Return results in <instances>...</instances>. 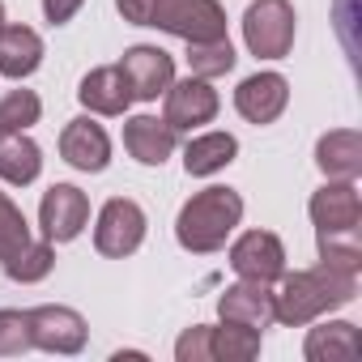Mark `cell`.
Wrapping results in <instances>:
<instances>
[{
	"label": "cell",
	"instance_id": "6da1fadb",
	"mask_svg": "<svg viewBox=\"0 0 362 362\" xmlns=\"http://www.w3.org/2000/svg\"><path fill=\"white\" fill-rule=\"evenodd\" d=\"M354 294H358V273H341L332 264L281 273V290L273 294V320H281L286 328H303L315 315L354 303Z\"/></svg>",
	"mask_w": 362,
	"mask_h": 362
},
{
	"label": "cell",
	"instance_id": "7a4b0ae2",
	"mask_svg": "<svg viewBox=\"0 0 362 362\" xmlns=\"http://www.w3.org/2000/svg\"><path fill=\"white\" fill-rule=\"evenodd\" d=\"M115 9L132 26H158L188 43L226 39V9L218 0H115Z\"/></svg>",
	"mask_w": 362,
	"mask_h": 362
},
{
	"label": "cell",
	"instance_id": "3957f363",
	"mask_svg": "<svg viewBox=\"0 0 362 362\" xmlns=\"http://www.w3.org/2000/svg\"><path fill=\"white\" fill-rule=\"evenodd\" d=\"M239 218H243V197L235 188H205L179 209L175 239H179V247H188L197 256H209L230 239Z\"/></svg>",
	"mask_w": 362,
	"mask_h": 362
},
{
	"label": "cell",
	"instance_id": "277c9868",
	"mask_svg": "<svg viewBox=\"0 0 362 362\" xmlns=\"http://www.w3.org/2000/svg\"><path fill=\"white\" fill-rule=\"evenodd\" d=\"M243 39L252 56L260 60H281L294 47V5L290 0H256L243 18Z\"/></svg>",
	"mask_w": 362,
	"mask_h": 362
},
{
	"label": "cell",
	"instance_id": "5b68a950",
	"mask_svg": "<svg viewBox=\"0 0 362 362\" xmlns=\"http://www.w3.org/2000/svg\"><path fill=\"white\" fill-rule=\"evenodd\" d=\"M145 239V209L128 197H115L103 205L98 226H94V247L103 256H132Z\"/></svg>",
	"mask_w": 362,
	"mask_h": 362
},
{
	"label": "cell",
	"instance_id": "8992f818",
	"mask_svg": "<svg viewBox=\"0 0 362 362\" xmlns=\"http://www.w3.org/2000/svg\"><path fill=\"white\" fill-rule=\"evenodd\" d=\"M90 222V201L81 188L73 184H56L43 192V205H39V226H43V239L47 243H69L86 230Z\"/></svg>",
	"mask_w": 362,
	"mask_h": 362
},
{
	"label": "cell",
	"instance_id": "52a82bcc",
	"mask_svg": "<svg viewBox=\"0 0 362 362\" xmlns=\"http://www.w3.org/2000/svg\"><path fill=\"white\" fill-rule=\"evenodd\" d=\"M218 115V90L205 77H184V81H170L166 86V124L175 132H188L201 128Z\"/></svg>",
	"mask_w": 362,
	"mask_h": 362
},
{
	"label": "cell",
	"instance_id": "ba28073f",
	"mask_svg": "<svg viewBox=\"0 0 362 362\" xmlns=\"http://www.w3.org/2000/svg\"><path fill=\"white\" fill-rule=\"evenodd\" d=\"M26 320H30V341L47 354H77L86 345V320L73 307L47 303V307L26 311Z\"/></svg>",
	"mask_w": 362,
	"mask_h": 362
},
{
	"label": "cell",
	"instance_id": "9c48e42d",
	"mask_svg": "<svg viewBox=\"0 0 362 362\" xmlns=\"http://www.w3.org/2000/svg\"><path fill=\"white\" fill-rule=\"evenodd\" d=\"M230 269L247 281H277L286 273V247L273 230H247L235 247H230Z\"/></svg>",
	"mask_w": 362,
	"mask_h": 362
},
{
	"label": "cell",
	"instance_id": "30bf717a",
	"mask_svg": "<svg viewBox=\"0 0 362 362\" xmlns=\"http://www.w3.org/2000/svg\"><path fill=\"white\" fill-rule=\"evenodd\" d=\"M311 222H315V235H328V230H358L362 222V197L354 188V179H332L324 184L315 197H311Z\"/></svg>",
	"mask_w": 362,
	"mask_h": 362
},
{
	"label": "cell",
	"instance_id": "8fae6325",
	"mask_svg": "<svg viewBox=\"0 0 362 362\" xmlns=\"http://www.w3.org/2000/svg\"><path fill=\"white\" fill-rule=\"evenodd\" d=\"M128 86H132V98L141 103H153L158 94H166V86L175 81V60L162 52V47H128L124 60H119Z\"/></svg>",
	"mask_w": 362,
	"mask_h": 362
},
{
	"label": "cell",
	"instance_id": "7c38bea8",
	"mask_svg": "<svg viewBox=\"0 0 362 362\" xmlns=\"http://www.w3.org/2000/svg\"><path fill=\"white\" fill-rule=\"evenodd\" d=\"M60 153H64L69 166L98 175V170H107V162H111V136H107L103 124H94L90 115H77V119H69L64 132H60Z\"/></svg>",
	"mask_w": 362,
	"mask_h": 362
},
{
	"label": "cell",
	"instance_id": "4fadbf2b",
	"mask_svg": "<svg viewBox=\"0 0 362 362\" xmlns=\"http://www.w3.org/2000/svg\"><path fill=\"white\" fill-rule=\"evenodd\" d=\"M286 103H290V86L281 73H256L235 90V107L252 124H273L286 111Z\"/></svg>",
	"mask_w": 362,
	"mask_h": 362
},
{
	"label": "cell",
	"instance_id": "5bb4252c",
	"mask_svg": "<svg viewBox=\"0 0 362 362\" xmlns=\"http://www.w3.org/2000/svg\"><path fill=\"white\" fill-rule=\"evenodd\" d=\"M218 311L226 324H243V328H256L264 332L273 324V290L264 281H239V286H226V294L218 298Z\"/></svg>",
	"mask_w": 362,
	"mask_h": 362
},
{
	"label": "cell",
	"instance_id": "9a60e30c",
	"mask_svg": "<svg viewBox=\"0 0 362 362\" xmlns=\"http://www.w3.org/2000/svg\"><path fill=\"white\" fill-rule=\"evenodd\" d=\"M77 98H81V107H90L98 115H124L128 103H132V86H128L119 64H107V69H94V73L81 77Z\"/></svg>",
	"mask_w": 362,
	"mask_h": 362
},
{
	"label": "cell",
	"instance_id": "2e32d148",
	"mask_svg": "<svg viewBox=\"0 0 362 362\" xmlns=\"http://www.w3.org/2000/svg\"><path fill=\"white\" fill-rule=\"evenodd\" d=\"M124 149L141 166H162L175 153V128L166 119H153V115H132L124 124Z\"/></svg>",
	"mask_w": 362,
	"mask_h": 362
},
{
	"label": "cell",
	"instance_id": "e0dca14e",
	"mask_svg": "<svg viewBox=\"0 0 362 362\" xmlns=\"http://www.w3.org/2000/svg\"><path fill=\"white\" fill-rule=\"evenodd\" d=\"M315 162L328 179H358L362 170V136L354 128H337V132H324L320 145H315Z\"/></svg>",
	"mask_w": 362,
	"mask_h": 362
},
{
	"label": "cell",
	"instance_id": "ac0fdd59",
	"mask_svg": "<svg viewBox=\"0 0 362 362\" xmlns=\"http://www.w3.org/2000/svg\"><path fill=\"white\" fill-rule=\"evenodd\" d=\"M43 60V39L30 26H0V73L22 81L39 69Z\"/></svg>",
	"mask_w": 362,
	"mask_h": 362
},
{
	"label": "cell",
	"instance_id": "d6986e66",
	"mask_svg": "<svg viewBox=\"0 0 362 362\" xmlns=\"http://www.w3.org/2000/svg\"><path fill=\"white\" fill-rule=\"evenodd\" d=\"M303 354L311 362H345V358H358L362 354V337H358V324H345V320H332V324H320L307 332V345Z\"/></svg>",
	"mask_w": 362,
	"mask_h": 362
},
{
	"label": "cell",
	"instance_id": "ffe728a7",
	"mask_svg": "<svg viewBox=\"0 0 362 362\" xmlns=\"http://www.w3.org/2000/svg\"><path fill=\"white\" fill-rule=\"evenodd\" d=\"M43 170V149L26 132H0V179L9 184H35Z\"/></svg>",
	"mask_w": 362,
	"mask_h": 362
},
{
	"label": "cell",
	"instance_id": "44dd1931",
	"mask_svg": "<svg viewBox=\"0 0 362 362\" xmlns=\"http://www.w3.org/2000/svg\"><path fill=\"white\" fill-rule=\"evenodd\" d=\"M235 153H239V141L230 132H205L184 145V166H188V175H214V170L230 166Z\"/></svg>",
	"mask_w": 362,
	"mask_h": 362
},
{
	"label": "cell",
	"instance_id": "7402d4cb",
	"mask_svg": "<svg viewBox=\"0 0 362 362\" xmlns=\"http://www.w3.org/2000/svg\"><path fill=\"white\" fill-rule=\"evenodd\" d=\"M260 354V332L256 328H243V324H226L222 328H209V358H222V362H252Z\"/></svg>",
	"mask_w": 362,
	"mask_h": 362
},
{
	"label": "cell",
	"instance_id": "603a6c76",
	"mask_svg": "<svg viewBox=\"0 0 362 362\" xmlns=\"http://www.w3.org/2000/svg\"><path fill=\"white\" fill-rule=\"evenodd\" d=\"M320 264H332L341 273H358L362 269V239H358V230H328V235H320Z\"/></svg>",
	"mask_w": 362,
	"mask_h": 362
},
{
	"label": "cell",
	"instance_id": "cb8c5ba5",
	"mask_svg": "<svg viewBox=\"0 0 362 362\" xmlns=\"http://www.w3.org/2000/svg\"><path fill=\"white\" fill-rule=\"evenodd\" d=\"M52 264H56V252H52V243L43 239V243H26L18 256H9L5 260V273L13 277V281H22V286H30V281H43L47 273H52Z\"/></svg>",
	"mask_w": 362,
	"mask_h": 362
},
{
	"label": "cell",
	"instance_id": "d4e9b609",
	"mask_svg": "<svg viewBox=\"0 0 362 362\" xmlns=\"http://www.w3.org/2000/svg\"><path fill=\"white\" fill-rule=\"evenodd\" d=\"M188 64H192V77H222L235 69V47L230 39H209V43H188Z\"/></svg>",
	"mask_w": 362,
	"mask_h": 362
},
{
	"label": "cell",
	"instance_id": "484cf974",
	"mask_svg": "<svg viewBox=\"0 0 362 362\" xmlns=\"http://www.w3.org/2000/svg\"><path fill=\"white\" fill-rule=\"evenodd\" d=\"M43 103L35 90H9L0 98V132H26L30 124H39Z\"/></svg>",
	"mask_w": 362,
	"mask_h": 362
},
{
	"label": "cell",
	"instance_id": "4316f807",
	"mask_svg": "<svg viewBox=\"0 0 362 362\" xmlns=\"http://www.w3.org/2000/svg\"><path fill=\"white\" fill-rule=\"evenodd\" d=\"M26 243H30V226H26L22 209L0 192V264H5L9 256H18Z\"/></svg>",
	"mask_w": 362,
	"mask_h": 362
},
{
	"label": "cell",
	"instance_id": "83f0119b",
	"mask_svg": "<svg viewBox=\"0 0 362 362\" xmlns=\"http://www.w3.org/2000/svg\"><path fill=\"white\" fill-rule=\"evenodd\" d=\"M26 349H35L26 311H0V358H13Z\"/></svg>",
	"mask_w": 362,
	"mask_h": 362
},
{
	"label": "cell",
	"instance_id": "f1b7e54d",
	"mask_svg": "<svg viewBox=\"0 0 362 362\" xmlns=\"http://www.w3.org/2000/svg\"><path fill=\"white\" fill-rule=\"evenodd\" d=\"M175 358L179 362H205L209 358V324H197V328H188L184 337H179Z\"/></svg>",
	"mask_w": 362,
	"mask_h": 362
},
{
	"label": "cell",
	"instance_id": "f546056e",
	"mask_svg": "<svg viewBox=\"0 0 362 362\" xmlns=\"http://www.w3.org/2000/svg\"><path fill=\"white\" fill-rule=\"evenodd\" d=\"M81 5H86V0H43V13H47L52 26H64V22H73V13Z\"/></svg>",
	"mask_w": 362,
	"mask_h": 362
},
{
	"label": "cell",
	"instance_id": "4dcf8cb0",
	"mask_svg": "<svg viewBox=\"0 0 362 362\" xmlns=\"http://www.w3.org/2000/svg\"><path fill=\"white\" fill-rule=\"evenodd\" d=\"M0 26H5V5H0Z\"/></svg>",
	"mask_w": 362,
	"mask_h": 362
}]
</instances>
